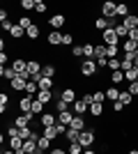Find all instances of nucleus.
<instances>
[{"instance_id":"19","label":"nucleus","mask_w":138,"mask_h":154,"mask_svg":"<svg viewBox=\"0 0 138 154\" xmlns=\"http://www.w3.org/2000/svg\"><path fill=\"white\" fill-rule=\"evenodd\" d=\"M0 76L5 78V81H9V83H12L14 78H16V71L12 69V64H9V67H0Z\"/></svg>"},{"instance_id":"31","label":"nucleus","mask_w":138,"mask_h":154,"mask_svg":"<svg viewBox=\"0 0 138 154\" xmlns=\"http://www.w3.org/2000/svg\"><path fill=\"white\" fill-rule=\"evenodd\" d=\"M37 149H39V152H46V149H51V140H48L46 136H41L39 140H37Z\"/></svg>"},{"instance_id":"4","label":"nucleus","mask_w":138,"mask_h":154,"mask_svg":"<svg viewBox=\"0 0 138 154\" xmlns=\"http://www.w3.org/2000/svg\"><path fill=\"white\" fill-rule=\"evenodd\" d=\"M101 14H104V19H115L118 16V5L111 2V0H106L104 5H101Z\"/></svg>"},{"instance_id":"51","label":"nucleus","mask_w":138,"mask_h":154,"mask_svg":"<svg viewBox=\"0 0 138 154\" xmlns=\"http://www.w3.org/2000/svg\"><path fill=\"white\" fill-rule=\"evenodd\" d=\"M124 108H127V106L122 101H113V113H122Z\"/></svg>"},{"instance_id":"44","label":"nucleus","mask_w":138,"mask_h":154,"mask_svg":"<svg viewBox=\"0 0 138 154\" xmlns=\"http://www.w3.org/2000/svg\"><path fill=\"white\" fill-rule=\"evenodd\" d=\"M35 2H37V0H21V7H23V12H28V9H35Z\"/></svg>"},{"instance_id":"38","label":"nucleus","mask_w":138,"mask_h":154,"mask_svg":"<svg viewBox=\"0 0 138 154\" xmlns=\"http://www.w3.org/2000/svg\"><path fill=\"white\" fill-rule=\"evenodd\" d=\"M115 32H118V37L122 39V42H124V39L129 37V30H127V28L122 26V23H120V26H115Z\"/></svg>"},{"instance_id":"20","label":"nucleus","mask_w":138,"mask_h":154,"mask_svg":"<svg viewBox=\"0 0 138 154\" xmlns=\"http://www.w3.org/2000/svg\"><path fill=\"white\" fill-rule=\"evenodd\" d=\"M51 99H53V90H39L37 92V101H41L44 106L51 103Z\"/></svg>"},{"instance_id":"33","label":"nucleus","mask_w":138,"mask_h":154,"mask_svg":"<svg viewBox=\"0 0 138 154\" xmlns=\"http://www.w3.org/2000/svg\"><path fill=\"white\" fill-rule=\"evenodd\" d=\"M39 92V85L35 83V81H28V85H26V94H30V97H35Z\"/></svg>"},{"instance_id":"62","label":"nucleus","mask_w":138,"mask_h":154,"mask_svg":"<svg viewBox=\"0 0 138 154\" xmlns=\"http://www.w3.org/2000/svg\"><path fill=\"white\" fill-rule=\"evenodd\" d=\"M136 58H138V48H136Z\"/></svg>"},{"instance_id":"42","label":"nucleus","mask_w":138,"mask_h":154,"mask_svg":"<svg viewBox=\"0 0 138 154\" xmlns=\"http://www.w3.org/2000/svg\"><path fill=\"white\" fill-rule=\"evenodd\" d=\"M19 26H21V28H23V30L28 32V28H32L35 23H32V21H30V19H28V16H21V21H19Z\"/></svg>"},{"instance_id":"32","label":"nucleus","mask_w":138,"mask_h":154,"mask_svg":"<svg viewBox=\"0 0 138 154\" xmlns=\"http://www.w3.org/2000/svg\"><path fill=\"white\" fill-rule=\"evenodd\" d=\"M41 76H46V78H53L55 76V64H44V69H41Z\"/></svg>"},{"instance_id":"15","label":"nucleus","mask_w":138,"mask_h":154,"mask_svg":"<svg viewBox=\"0 0 138 154\" xmlns=\"http://www.w3.org/2000/svg\"><path fill=\"white\" fill-rule=\"evenodd\" d=\"M122 26H124L127 30H136L138 28V14H129V16L122 21Z\"/></svg>"},{"instance_id":"9","label":"nucleus","mask_w":138,"mask_h":154,"mask_svg":"<svg viewBox=\"0 0 138 154\" xmlns=\"http://www.w3.org/2000/svg\"><path fill=\"white\" fill-rule=\"evenodd\" d=\"M28 81H30V78H26V76H16L9 85H12L14 92H23V90H26V85H28Z\"/></svg>"},{"instance_id":"59","label":"nucleus","mask_w":138,"mask_h":154,"mask_svg":"<svg viewBox=\"0 0 138 154\" xmlns=\"http://www.w3.org/2000/svg\"><path fill=\"white\" fill-rule=\"evenodd\" d=\"M129 154H138V149H131V152H129Z\"/></svg>"},{"instance_id":"56","label":"nucleus","mask_w":138,"mask_h":154,"mask_svg":"<svg viewBox=\"0 0 138 154\" xmlns=\"http://www.w3.org/2000/svg\"><path fill=\"white\" fill-rule=\"evenodd\" d=\"M51 154H69L67 149H62V147H55V149H51Z\"/></svg>"},{"instance_id":"47","label":"nucleus","mask_w":138,"mask_h":154,"mask_svg":"<svg viewBox=\"0 0 138 154\" xmlns=\"http://www.w3.org/2000/svg\"><path fill=\"white\" fill-rule=\"evenodd\" d=\"M69 44H74V35H72V32H65V37H62V46H69Z\"/></svg>"},{"instance_id":"36","label":"nucleus","mask_w":138,"mask_h":154,"mask_svg":"<svg viewBox=\"0 0 138 154\" xmlns=\"http://www.w3.org/2000/svg\"><path fill=\"white\" fill-rule=\"evenodd\" d=\"M41 110H44V103L37 101V97H35V101H32V110H30V113H35V115H44Z\"/></svg>"},{"instance_id":"55","label":"nucleus","mask_w":138,"mask_h":154,"mask_svg":"<svg viewBox=\"0 0 138 154\" xmlns=\"http://www.w3.org/2000/svg\"><path fill=\"white\" fill-rule=\"evenodd\" d=\"M2 30H5V32H12L14 30V23H12V21H5V23H2Z\"/></svg>"},{"instance_id":"48","label":"nucleus","mask_w":138,"mask_h":154,"mask_svg":"<svg viewBox=\"0 0 138 154\" xmlns=\"http://www.w3.org/2000/svg\"><path fill=\"white\" fill-rule=\"evenodd\" d=\"M81 99H83V101H85L87 106H92V103H94V94H92V92H85V94L81 97Z\"/></svg>"},{"instance_id":"43","label":"nucleus","mask_w":138,"mask_h":154,"mask_svg":"<svg viewBox=\"0 0 138 154\" xmlns=\"http://www.w3.org/2000/svg\"><path fill=\"white\" fill-rule=\"evenodd\" d=\"M55 110H58V113H65V110H69V103L58 99V101H55Z\"/></svg>"},{"instance_id":"50","label":"nucleus","mask_w":138,"mask_h":154,"mask_svg":"<svg viewBox=\"0 0 138 154\" xmlns=\"http://www.w3.org/2000/svg\"><path fill=\"white\" fill-rule=\"evenodd\" d=\"M72 55L74 58H83V46H72Z\"/></svg>"},{"instance_id":"29","label":"nucleus","mask_w":138,"mask_h":154,"mask_svg":"<svg viewBox=\"0 0 138 154\" xmlns=\"http://www.w3.org/2000/svg\"><path fill=\"white\" fill-rule=\"evenodd\" d=\"M23 154H32V152H37V140H26L23 143V149H21Z\"/></svg>"},{"instance_id":"2","label":"nucleus","mask_w":138,"mask_h":154,"mask_svg":"<svg viewBox=\"0 0 138 154\" xmlns=\"http://www.w3.org/2000/svg\"><path fill=\"white\" fill-rule=\"evenodd\" d=\"M101 39H104V44H106V46H118V44H122V39L118 37L115 28H108L106 32H101Z\"/></svg>"},{"instance_id":"53","label":"nucleus","mask_w":138,"mask_h":154,"mask_svg":"<svg viewBox=\"0 0 138 154\" xmlns=\"http://www.w3.org/2000/svg\"><path fill=\"white\" fill-rule=\"evenodd\" d=\"M5 21H9V12H7V9H0V23H5Z\"/></svg>"},{"instance_id":"26","label":"nucleus","mask_w":138,"mask_h":154,"mask_svg":"<svg viewBox=\"0 0 138 154\" xmlns=\"http://www.w3.org/2000/svg\"><path fill=\"white\" fill-rule=\"evenodd\" d=\"M69 127L76 129V131H85V120H83L81 115H76V117L72 120V124H69Z\"/></svg>"},{"instance_id":"3","label":"nucleus","mask_w":138,"mask_h":154,"mask_svg":"<svg viewBox=\"0 0 138 154\" xmlns=\"http://www.w3.org/2000/svg\"><path fill=\"white\" fill-rule=\"evenodd\" d=\"M94 136H97V134H94V131H92V129H85V131H81V134H78V143H81V145H83V147H90V145H92V143H94Z\"/></svg>"},{"instance_id":"45","label":"nucleus","mask_w":138,"mask_h":154,"mask_svg":"<svg viewBox=\"0 0 138 154\" xmlns=\"http://www.w3.org/2000/svg\"><path fill=\"white\" fill-rule=\"evenodd\" d=\"M118 55H120V46H108V60L118 58Z\"/></svg>"},{"instance_id":"34","label":"nucleus","mask_w":138,"mask_h":154,"mask_svg":"<svg viewBox=\"0 0 138 154\" xmlns=\"http://www.w3.org/2000/svg\"><path fill=\"white\" fill-rule=\"evenodd\" d=\"M83 145H81V143H69V147H67V152L69 154H83Z\"/></svg>"},{"instance_id":"30","label":"nucleus","mask_w":138,"mask_h":154,"mask_svg":"<svg viewBox=\"0 0 138 154\" xmlns=\"http://www.w3.org/2000/svg\"><path fill=\"white\" fill-rule=\"evenodd\" d=\"M90 113H92V117L97 120V117H101L104 115V103H92L90 106Z\"/></svg>"},{"instance_id":"23","label":"nucleus","mask_w":138,"mask_h":154,"mask_svg":"<svg viewBox=\"0 0 138 154\" xmlns=\"http://www.w3.org/2000/svg\"><path fill=\"white\" fill-rule=\"evenodd\" d=\"M101 58H108V46L106 44H97L94 46V60H101Z\"/></svg>"},{"instance_id":"58","label":"nucleus","mask_w":138,"mask_h":154,"mask_svg":"<svg viewBox=\"0 0 138 154\" xmlns=\"http://www.w3.org/2000/svg\"><path fill=\"white\" fill-rule=\"evenodd\" d=\"M0 154H16V152H14V149H2Z\"/></svg>"},{"instance_id":"18","label":"nucleus","mask_w":138,"mask_h":154,"mask_svg":"<svg viewBox=\"0 0 138 154\" xmlns=\"http://www.w3.org/2000/svg\"><path fill=\"white\" fill-rule=\"evenodd\" d=\"M118 101H122L124 106H131V103L136 101V97H133L129 90H120V99H118Z\"/></svg>"},{"instance_id":"52","label":"nucleus","mask_w":138,"mask_h":154,"mask_svg":"<svg viewBox=\"0 0 138 154\" xmlns=\"http://www.w3.org/2000/svg\"><path fill=\"white\" fill-rule=\"evenodd\" d=\"M35 9H37V12H39V14H44L46 9H48V7H46V2H41V0H37V2H35Z\"/></svg>"},{"instance_id":"39","label":"nucleus","mask_w":138,"mask_h":154,"mask_svg":"<svg viewBox=\"0 0 138 154\" xmlns=\"http://www.w3.org/2000/svg\"><path fill=\"white\" fill-rule=\"evenodd\" d=\"M118 16L127 19V16H129V5H124V2H120V5H118Z\"/></svg>"},{"instance_id":"24","label":"nucleus","mask_w":138,"mask_h":154,"mask_svg":"<svg viewBox=\"0 0 138 154\" xmlns=\"http://www.w3.org/2000/svg\"><path fill=\"white\" fill-rule=\"evenodd\" d=\"M106 99H108V101H118L120 99V90L118 88H115V85H111V88H106Z\"/></svg>"},{"instance_id":"57","label":"nucleus","mask_w":138,"mask_h":154,"mask_svg":"<svg viewBox=\"0 0 138 154\" xmlns=\"http://www.w3.org/2000/svg\"><path fill=\"white\" fill-rule=\"evenodd\" d=\"M83 154H97V152H94V149H90V147H87V149H83Z\"/></svg>"},{"instance_id":"46","label":"nucleus","mask_w":138,"mask_h":154,"mask_svg":"<svg viewBox=\"0 0 138 154\" xmlns=\"http://www.w3.org/2000/svg\"><path fill=\"white\" fill-rule=\"evenodd\" d=\"M124 81H129V83L138 81V78H136V69H129V71H124Z\"/></svg>"},{"instance_id":"35","label":"nucleus","mask_w":138,"mask_h":154,"mask_svg":"<svg viewBox=\"0 0 138 154\" xmlns=\"http://www.w3.org/2000/svg\"><path fill=\"white\" fill-rule=\"evenodd\" d=\"M7 108H9V97L2 92V94H0V113L5 115V110H7Z\"/></svg>"},{"instance_id":"40","label":"nucleus","mask_w":138,"mask_h":154,"mask_svg":"<svg viewBox=\"0 0 138 154\" xmlns=\"http://www.w3.org/2000/svg\"><path fill=\"white\" fill-rule=\"evenodd\" d=\"M9 35H12V39H21L23 35H26V30H23L21 26H14V30L9 32Z\"/></svg>"},{"instance_id":"10","label":"nucleus","mask_w":138,"mask_h":154,"mask_svg":"<svg viewBox=\"0 0 138 154\" xmlns=\"http://www.w3.org/2000/svg\"><path fill=\"white\" fill-rule=\"evenodd\" d=\"M41 136H46V138H48V140H55V138H60V129H58V124H55V127H44L41 129Z\"/></svg>"},{"instance_id":"12","label":"nucleus","mask_w":138,"mask_h":154,"mask_svg":"<svg viewBox=\"0 0 138 154\" xmlns=\"http://www.w3.org/2000/svg\"><path fill=\"white\" fill-rule=\"evenodd\" d=\"M65 21H67V16H65V14H55V16H51L48 26H51L53 30H60V28L65 26Z\"/></svg>"},{"instance_id":"22","label":"nucleus","mask_w":138,"mask_h":154,"mask_svg":"<svg viewBox=\"0 0 138 154\" xmlns=\"http://www.w3.org/2000/svg\"><path fill=\"white\" fill-rule=\"evenodd\" d=\"M23 138H21V136H14V138H9V149H14V152H21V149H23Z\"/></svg>"},{"instance_id":"60","label":"nucleus","mask_w":138,"mask_h":154,"mask_svg":"<svg viewBox=\"0 0 138 154\" xmlns=\"http://www.w3.org/2000/svg\"><path fill=\"white\" fill-rule=\"evenodd\" d=\"M133 69H136V67H133ZM136 78H138V69H136Z\"/></svg>"},{"instance_id":"7","label":"nucleus","mask_w":138,"mask_h":154,"mask_svg":"<svg viewBox=\"0 0 138 154\" xmlns=\"http://www.w3.org/2000/svg\"><path fill=\"white\" fill-rule=\"evenodd\" d=\"M30 81H35V83L39 85V90H53V78H46V76H35V78H30Z\"/></svg>"},{"instance_id":"14","label":"nucleus","mask_w":138,"mask_h":154,"mask_svg":"<svg viewBox=\"0 0 138 154\" xmlns=\"http://www.w3.org/2000/svg\"><path fill=\"white\" fill-rule=\"evenodd\" d=\"M60 99L72 106V103L76 101V90H74V88H65V90H62V94H60Z\"/></svg>"},{"instance_id":"17","label":"nucleus","mask_w":138,"mask_h":154,"mask_svg":"<svg viewBox=\"0 0 138 154\" xmlns=\"http://www.w3.org/2000/svg\"><path fill=\"white\" fill-rule=\"evenodd\" d=\"M72 108H74V113H76V115H83L85 110H90V106H87L83 99H76V101L72 103Z\"/></svg>"},{"instance_id":"37","label":"nucleus","mask_w":138,"mask_h":154,"mask_svg":"<svg viewBox=\"0 0 138 154\" xmlns=\"http://www.w3.org/2000/svg\"><path fill=\"white\" fill-rule=\"evenodd\" d=\"M108 69H111V71H118V69H122V60H120V58H113V60H108Z\"/></svg>"},{"instance_id":"8","label":"nucleus","mask_w":138,"mask_h":154,"mask_svg":"<svg viewBox=\"0 0 138 154\" xmlns=\"http://www.w3.org/2000/svg\"><path fill=\"white\" fill-rule=\"evenodd\" d=\"M41 62L39 60H28V74H30V78H35V76H39L41 74Z\"/></svg>"},{"instance_id":"16","label":"nucleus","mask_w":138,"mask_h":154,"mask_svg":"<svg viewBox=\"0 0 138 154\" xmlns=\"http://www.w3.org/2000/svg\"><path fill=\"white\" fill-rule=\"evenodd\" d=\"M74 117H76V115H74L72 110H65V113H58V124H65V127H69Z\"/></svg>"},{"instance_id":"13","label":"nucleus","mask_w":138,"mask_h":154,"mask_svg":"<svg viewBox=\"0 0 138 154\" xmlns=\"http://www.w3.org/2000/svg\"><path fill=\"white\" fill-rule=\"evenodd\" d=\"M39 122H41V129L44 127H55V124H58V117L53 115V113H44V115L39 117Z\"/></svg>"},{"instance_id":"54","label":"nucleus","mask_w":138,"mask_h":154,"mask_svg":"<svg viewBox=\"0 0 138 154\" xmlns=\"http://www.w3.org/2000/svg\"><path fill=\"white\" fill-rule=\"evenodd\" d=\"M0 62H2V67H7V64H9V55H7L5 51L0 53Z\"/></svg>"},{"instance_id":"28","label":"nucleus","mask_w":138,"mask_h":154,"mask_svg":"<svg viewBox=\"0 0 138 154\" xmlns=\"http://www.w3.org/2000/svg\"><path fill=\"white\" fill-rule=\"evenodd\" d=\"M83 58L85 60H94V44H83Z\"/></svg>"},{"instance_id":"5","label":"nucleus","mask_w":138,"mask_h":154,"mask_svg":"<svg viewBox=\"0 0 138 154\" xmlns=\"http://www.w3.org/2000/svg\"><path fill=\"white\" fill-rule=\"evenodd\" d=\"M35 117H37L35 113H21V115L14 120V124H16L19 129H26V127H30V122H32Z\"/></svg>"},{"instance_id":"21","label":"nucleus","mask_w":138,"mask_h":154,"mask_svg":"<svg viewBox=\"0 0 138 154\" xmlns=\"http://www.w3.org/2000/svg\"><path fill=\"white\" fill-rule=\"evenodd\" d=\"M108 81H111V85H115V88H118V85L122 83V81H124V71H122V69L111 71V78H108Z\"/></svg>"},{"instance_id":"11","label":"nucleus","mask_w":138,"mask_h":154,"mask_svg":"<svg viewBox=\"0 0 138 154\" xmlns=\"http://www.w3.org/2000/svg\"><path fill=\"white\" fill-rule=\"evenodd\" d=\"M62 37H65V35H60V30H51L48 37H46V42L51 46H62Z\"/></svg>"},{"instance_id":"6","label":"nucleus","mask_w":138,"mask_h":154,"mask_svg":"<svg viewBox=\"0 0 138 154\" xmlns=\"http://www.w3.org/2000/svg\"><path fill=\"white\" fill-rule=\"evenodd\" d=\"M32 101H35V97H30V94L21 97L19 99V110L21 113H30V110H32Z\"/></svg>"},{"instance_id":"49","label":"nucleus","mask_w":138,"mask_h":154,"mask_svg":"<svg viewBox=\"0 0 138 154\" xmlns=\"http://www.w3.org/2000/svg\"><path fill=\"white\" fill-rule=\"evenodd\" d=\"M127 90L131 92L133 97H138V81H133V83H129V85H127Z\"/></svg>"},{"instance_id":"27","label":"nucleus","mask_w":138,"mask_h":154,"mask_svg":"<svg viewBox=\"0 0 138 154\" xmlns=\"http://www.w3.org/2000/svg\"><path fill=\"white\" fill-rule=\"evenodd\" d=\"M39 35H41L39 26H32V28H28V32H26V37L30 39V42H37V39H39Z\"/></svg>"},{"instance_id":"25","label":"nucleus","mask_w":138,"mask_h":154,"mask_svg":"<svg viewBox=\"0 0 138 154\" xmlns=\"http://www.w3.org/2000/svg\"><path fill=\"white\" fill-rule=\"evenodd\" d=\"M78 134H81V131H76V129L69 127V129L65 131V140H67V143H78Z\"/></svg>"},{"instance_id":"61","label":"nucleus","mask_w":138,"mask_h":154,"mask_svg":"<svg viewBox=\"0 0 138 154\" xmlns=\"http://www.w3.org/2000/svg\"><path fill=\"white\" fill-rule=\"evenodd\" d=\"M32 154H41V152H39V149H37V152H32Z\"/></svg>"},{"instance_id":"1","label":"nucleus","mask_w":138,"mask_h":154,"mask_svg":"<svg viewBox=\"0 0 138 154\" xmlns=\"http://www.w3.org/2000/svg\"><path fill=\"white\" fill-rule=\"evenodd\" d=\"M81 74L85 78H92L94 74H99L97 62H94V60H83V62H81Z\"/></svg>"},{"instance_id":"41","label":"nucleus","mask_w":138,"mask_h":154,"mask_svg":"<svg viewBox=\"0 0 138 154\" xmlns=\"http://www.w3.org/2000/svg\"><path fill=\"white\" fill-rule=\"evenodd\" d=\"M94 94V103H104L106 101V90H97V92H92Z\"/></svg>"}]
</instances>
